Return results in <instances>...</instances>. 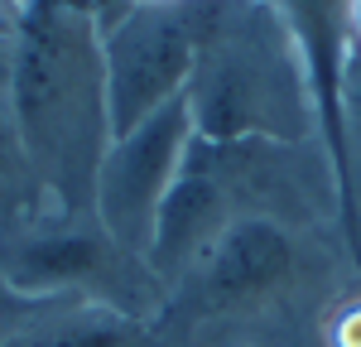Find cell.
I'll return each mask as SVG.
<instances>
[{
	"label": "cell",
	"instance_id": "cell-6",
	"mask_svg": "<svg viewBox=\"0 0 361 347\" xmlns=\"http://www.w3.org/2000/svg\"><path fill=\"white\" fill-rule=\"evenodd\" d=\"M111 130L126 135L183 97L197 54V0L135 5L102 34Z\"/></svg>",
	"mask_w": 361,
	"mask_h": 347
},
{
	"label": "cell",
	"instance_id": "cell-10",
	"mask_svg": "<svg viewBox=\"0 0 361 347\" xmlns=\"http://www.w3.org/2000/svg\"><path fill=\"white\" fill-rule=\"evenodd\" d=\"M15 29L0 34V222L54 207L49 202V188H44V178H39V169H34V159H29V150H25L20 121H15V102H10V49H15Z\"/></svg>",
	"mask_w": 361,
	"mask_h": 347
},
{
	"label": "cell",
	"instance_id": "cell-9",
	"mask_svg": "<svg viewBox=\"0 0 361 347\" xmlns=\"http://www.w3.org/2000/svg\"><path fill=\"white\" fill-rule=\"evenodd\" d=\"M0 347H164L149 323L87 299H25L0 289Z\"/></svg>",
	"mask_w": 361,
	"mask_h": 347
},
{
	"label": "cell",
	"instance_id": "cell-8",
	"mask_svg": "<svg viewBox=\"0 0 361 347\" xmlns=\"http://www.w3.org/2000/svg\"><path fill=\"white\" fill-rule=\"evenodd\" d=\"M289 25L299 54L308 63L313 106H318V140L328 150V164L337 178V212H342V241L361 265V236L352 217V178H347V126H342V68L357 34V0H265Z\"/></svg>",
	"mask_w": 361,
	"mask_h": 347
},
{
	"label": "cell",
	"instance_id": "cell-11",
	"mask_svg": "<svg viewBox=\"0 0 361 347\" xmlns=\"http://www.w3.org/2000/svg\"><path fill=\"white\" fill-rule=\"evenodd\" d=\"M342 126H347V178H352V217L361 236V44L352 39L342 68Z\"/></svg>",
	"mask_w": 361,
	"mask_h": 347
},
{
	"label": "cell",
	"instance_id": "cell-4",
	"mask_svg": "<svg viewBox=\"0 0 361 347\" xmlns=\"http://www.w3.org/2000/svg\"><path fill=\"white\" fill-rule=\"evenodd\" d=\"M183 97L207 140H318L308 63L265 0H197V54Z\"/></svg>",
	"mask_w": 361,
	"mask_h": 347
},
{
	"label": "cell",
	"instance_id": "cell-1",
	"mask_svg": "<svg viewBox=\"0 0 361 347\" xmlns=\"http://www.w3.org/2000/svg\"><path fill=\"white\" fill-rule=\"evenodd\" d=\"M361 275L342 231L236 222L173 280L149 323L164 347H318L323 318Z\"/></svg>",
	"mask_w": 361,
	"mask_h": 347
},
{
	"label": "cell",
	"instance_id": "cell-7",
	"mask_svg": "<svg viewBox=\"0 0 361 347\" xmlns=\"http://www.w3.org/2000/svg\"><path fill=\"white\" fill-rule=\"evenodd\" d=\"M188 135H193V116H188V97H178L164 111H154L145 126L116 135L106 159H102L92 212L126 251H135L145 260L154 246L159 207L178 178Z\"/></svg>",
	"mask_w": 361,
	"mask_h": 347
},
{
	"label": "cell",
	"instance_id": "cell-5",
	"mask_svg": "<svg viewBox=\"0 0 361 347\" xmlns=\"http://www.w3.org/2000/svg\"><path fill=\"white\" fill-rule=\"evenodd\" d=\"M0 289L25 299H87L135 323H154L169 289L154 265L126 251L97 217L58 207L0 222Z\"/></svg>",
	"mask_w": 361,
	"mask_h": 347
},
{
	"label": "cell",
	"instance_id": "cell-3",
	"mask_svg": "<svg viewBox=\"0 0 361 347\" xmlns=\"http://www.w3.org/2000/svg\"><path fill=\"white\" fill-rule=\"evenodd\" d=\"M270 217L304 231H342L337 178L323 140H207L188 135L178 178L159 207V227L149 246V265L173 289V280L193 265L222 231L236 222Z\"/></svg>",
	"mask_w": 361,
	"mask_h": 347
},
{
	"label": "cell",
	"instance_id": "cell-2",
	"mask_svg": "<svg viewBox=\"0 0 361 347\" xmlns=\"http://www.w3.org/2000/svg\"><path fill=\"white\" fill-rule=\"evenodd\" d=\"M10 102L49 202L68 217H97V174L116 130L92 0H25L10 49Z\"/></svg>",
	"mask_w": 361,
	"mask_h": 347
},
{
	"label": "cell",
	"instance_id": "cell-12",
	"mask_svg": "<svg viewBox=\"0 0 361 347\" xmlns=\"http://www.w3.org/2000/svg\"><path fill=\"white\" fill-rule=\"evenodd\" d=\"M352 39H357V44H361V0H357V34H352Z\"/></svg>",
	"mask_w": 361,
	"mask_h": 347
}]
</instances>
